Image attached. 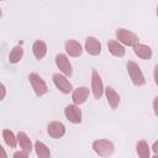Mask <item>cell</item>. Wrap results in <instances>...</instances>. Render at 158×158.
<instances>
[{"mask_svg": "<svg viewBox=\"0 0 158 158\" xmlns=\"http://www.w3.org/2000/svg\"><path fill=\"white\" fill-rule=\"evenodd\" d=\"M105 96H106V100L110 105V107L112 110L117 109V106L120 105V95L116 93V90L112 88V86H106L105 88Z\"/></svg>", "mask_w": 158, "mask_h": 158, "instance_id": "13", "label": "cell"}, {"mask_svg": "<svg viewBox=\"0 0 158 158\" xmlns=\"http://www.w3.org/2000/svg\"><path fill=\"white\" fill-rule=\"evenodd\" d=\"M65 118L72 123H80L81 122V110L77 104H69L64 109Z\"/></svg>", "mask_w": 158, "mask_h": 158, "instance_id": "8", "label": "cell"}, {"mask_svg": "<svg viewBox=\"0 0 158 158\" xmlns=\"http://www.w3.org/2000/svg\"><path fill=\"white\" fill-rule=\"evenodd\" d=\"M47 133L52 138H62L65 135V126L59 121H52L47 126Z\"/></svg>", "mask_w": 158, "mask_h": 158, "instance_id": "9", "label": "cell"}, {"mask_svg": "<svg viewBox=\"0 0 158 158\" xmlns=\"http://www.w3.org/2000/svg\"><path fill=\"white\" fill-rule=\"evenodd\" d=\"M93 149L100 157H109L115 152V146L111 141L101 138L93 142Z\"/></svg>", "mask_w": 158, "mask_h": 158, "instance_id": "2", "label": "cell"}, {"mask_svg": "<svg viewBox=\"0 0 158 158\" xmlns=\"http://www.w3.org/2000/svg\"><path fill=\"white\" fill-rule=\"evenodd\" d=\"M22 57H23V49H22V47L21 46H15L10 51V53H9V62L11 64H16V63H19L22 59Z\"/></svg>", "mask_w": 158, "mask_h": 158, "instance_id": "20", "label": "cell"}, {"mask_svg": "<svg viewBox=\"0 0 158 158\" xmlns=\"http://www.w3.org/2000/svg\"><path fill=\"white\" fill-rule=\"evenodd\" d=\"M2 139L4 142L10 147V148H16L17 146V136L14 135V132L11 130H7V128H4L2 130Z\"/></svg>", "mask_w": 158, "mask_h": 158, "instance_id": "18", "label": "cell"}, {"mask_svg": "<svg viewBox=\"0 0 158 158\" xmlns=\"http://www.w3.org/2000/svg\"><path fill=\"white\" fill-rule=\"evenodd\" d=\"M133 52L141 59H151L152 58V54H153L149 46L143 44V43H139V42L133 46Z\"/></svg>", "mask_w": 158, "mask_h": 158, "instance_id": "15", "label": "cell"}, {"mask_svg": "<svg viewBox=\"0 0 158 158\" xmlns=\"http://www.w3.org/2000/svg\"><path fill=\"white\" fill-rule=\"evenodd\" d=\"M89 96V88L86 86H78L72 91V100L77 105H81L88 100Z\"/></svg>", "mask_w": 158, "mask_h": 158, "instance_id": "11", "label": "cell"}, {"mask_svg": "<svg viewBox=\"0 0 158 158\" xmlns=\"http://www.w3.org/2000/svg\"><path fill=\"white\" fill-rule=\"evenodd\" d=\"M32 53L36 57V59H42L44 58V56L47 54V44L43 41H35V43L32 44Z\"/></svg>", "mask_w": 158, "mask_h": 158, "instance_id": "16", "label": "cell"}, {"mask_svg": "<svg viewBox=\"0 0 158 158\" xmlns=\"http://www.w3.org/2000/svg\"><path fill=\"white\" fill-rule=\"evenodd\" d=\"M91 91H93V95L95 99H100L105 91L101 77L99 75V73L95 69H93V72H91Z\"/></svg>", "mask_w": 158, "mask_h": 158, "instance_id": "7", "label": "cell"}, {"mask_svg": "<svg viewBox=\"0 0 158 158\" xmlns=\"http://www.w3.org/2000/svg\"><path fill=\"white\" fill-rule=\"evenodd\" d=\"M33 148H35V152H36L37 157H40V158H49L51 157V151L43 142L36 141Z\"/></svg>", "mask_w": 158, "mask_h": 158, "instance_id": "19", "label": "cell"}, {"mask_svg": "<svg viewBox=\"0 0 158 158\" xmlns=\"http://www.w3.org/2000/svg\"><path fill=\"white\" fill-rule=\"evenodd\" d=\"M153 111H154V115L158 117V95L153 99Z\"/></svg>", "mask_w": 158, "mask_h": 158, "instance_id": "23", "label": "cell"}, {"mask_svg": "<svg viewBox=\"0 0 158 158\" xmlns=\"http://www.w3.org/2000/svg\"><path fill=\"white\" fill-rule=\"evenodd\" d=\"M16 136H17V142H19L21 149H23V151L31 153V151H32V148H33L32 142H31V138H30L23 131H19Z\"/></svg>", "mask_w": 158, "mask_h": 158, "instance_id": "17", "label": "cell"}, {"mask_svg": "<svg viewBox=\"0 0 158 158\" xmlns=\"http://www.w3.org/2000/svg\"><path fill=\"white\" fill-rule=\"evenodd\" d=\"M126 68H127V73L130 75V79L131 81L133 83V85L136 86H142L146 84V79H144V75L141 70V68L138 67L137 63H135L133 60H128L127 64H126Z\"/></svg>", "mask_w": 158, "mask_h": 158, "instance_id": "1", "label": "cell"}, {"mask_svg": "<svg viewBox=\"0 0 158 158\" xmlns=\"http://www.w3.org/2000/svg\"><path fill=\"white\" fill-rule=\"evenodd\" d=\"M28 154H30L28 152L21 149V151H19V152H15V153H14V158H27Z\"/></svg>", "mask_w": 158, "mask_h": 158, "instance_id": "22", "label": "cell"}, {"mask_svg": "<svg viewBox=\"0 0 158 158\" xmlns=\"http://www.w3.org/2000/svg\"><path fill=\"white\" fill-rule=\"evenodd\" d=\"M116 38L123 46H130V47H133L135 44H137L139 42L138 36L136 33H133L132 31L126 30V28H117L116 30Z\"/></svg>", "mask_w": 158, "mask_h": 158, "instance_id": "4", "label": "cell"}, {"mask_svg": "<svg viewBox=\"0 0 158 158\" xmlns=\"http://www.w3.org/2000/svg\"><path fill=\"white\" fill-rule=\"evenodd\" d=\"M136 152H137L138 157H141V158H149V156H151L149 146L143 139H141V141L137 142V144H136Z\"/></svg>", "mask_w": 158, "mask_h": 158, "instance_id": "21", "label": "cell"}, {"mask_svg": "<svg viewBox=\"0 0 158 158\" xmlns=\"http://www.w3.org/2000/svg\"><path fill=\"white\" fill-rule=\"evenodd\" d=\"M54 62H56V65L57 68L67 77H70L73 74V68H72V64L68 59V57L64 54V53H58L54 58Z\"/></svg>", "mask_w": 158, "mask_h": 158, "instance_id": "6", "label": "cell"}, {"mask_svg": "<svg viewBox=\"0 0 158 158\" xmlns=\"http://www.w3.org/2000/svg\"><path fill=\"white\" fill-rule=\"evenodd\" d=\"M85 51L90 54V56H99L101 53V43L98 38L90 36L85 40Z\"/></svg>", "mask_w": 158, "mask_h": 158, "instance_id": "10", "label": "cell"}, {"mask_svg": "<svg viewBox=\"0 0 158 158\" xmlns=\"http://www.w3.org/2000/svg\"><path fill=\"white\" fill-rule=\"evenodd\" d=\"M107 49L114 57H123L126 54L125 46L116 40H110L107 42Z\"/></svg>", "mask_w": 158, "mask_h": 158, "instance_id": "14", "label": "cell"}, {"mask_svg": "<svg viewBox=\"0 0 158 158\" xmlns=\"http://www.w3.org/2000/svg\"><path fill=\"white\" fill-rule=\"evenodd\" d=\"M152 151L154 152V158H158V141H156L152 146Z\"/></svg>", "mask_w": 158, "mask_h": 158, "instance_id": "24", "label": "cell"}, {"mask_svg": "<svg viewBox=\"0 0 158 158\" xmlns=\"http://www.w3.org/2000/svg\"><path fill=\"white\" fill-rule=\"evenodd\" d=\"M64 49L70 57H79L83 53L81 44L75 40H67L64 43Z\"/></svg>", "mask_w": 158, "mask_h": 158, "instance_id": "12", "label": "cell"}, {"mask_svg": "<svg viewBox=\"0 0 158 158\" xmlns=\"http://www.w3.org/2000/svg\"><path fill=\"white\" fill-rule=\"evenodd\" d=\"M28 80H30V84H31V86H32L35 94H36L38 98H41V96H43V95H46V94L48 93L47 84H46V81L41 78L40 74H37V73H31V74L28 75Z\"/></svg>", "mask_w": 158, "mask_h": 158, "instance_id": "3", "label": "cell"}, {"mask_svg": "<svg viewBox=\"0 0 158 158\" xmlns=\"http://www.w3.org/2000/svg\"><path fill=\"white\" fill-rule=\"evenodd\" d=\"M153 77H154V81L156 84L158 85V65L154 67V70H153Z\"/></svg>", "mask_w": 158, "mask_h": 158, "instance_id": "25", "label": "cell"}, {"mask_svg": "<svg viewBox=\"0 0 158 158\" xmlns=\"http://www.w3.org/2000/svg\"><path fill=\"white\" fill-rule=\"evenodd\" d=\"M52 79H53L54 85L57 86V89H58L62 94H69V93L73 91L72 83L67 79V75H62V74H59V73H56V74H53Z\"/></svg>", "mask_w": 158, "mask_h": 158, "instance_id": "5", "label": "cell"}, {"mask_svg": "<svg viewBox=\"0 0 158 158\" xmlns=\"http://www.w3.org/2000/svg\"><path fill=\"white\" fill-rule=\"evenodd\" d=\"M1 1H5V0H1Z\"/></svg>", "mask_w": 158, "mask_h": 158, "instance_id": "27", "label": "cell"}, {"mask_svg": "<svg viewBox=\"0 0 158 158\" xmlns=\"http://www.w3.org/2000/svg\"><path fill=\"white\" fill-rule=\"evenodd\" d=\"M157 17H158V7H157Z\"/></svg>", "mask_w": 158, "mask_h": 158, "instance_id": "26", "label": "cell"}]
</instances>
